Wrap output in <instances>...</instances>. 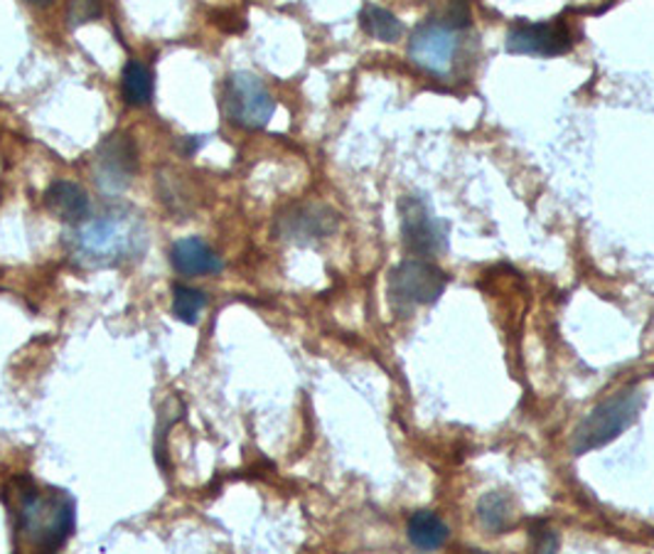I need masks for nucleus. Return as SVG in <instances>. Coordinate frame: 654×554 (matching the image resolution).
Returning a JSON list of instances; mask_svg holds the SVG:
<instances>
[{"mask_svg": "<svg viewBox=\"0 0 654 554\" xmlns=\"http://www.w3.org/2000/svg\"><path fill=\"white\" fill-rule=\"evenodd\" d=\"M170 264L172 269L182 276H207L219 274L225 264L219 256L209 250V244L199 237H182L170 246Z\"/></svg>", "mask_w": 654, "mask_h": 554, "instance_id": "obj_11", "label": "nucleus"}, {"mask_svg": "<svg viewBox=\"0 0 654 554\" xmlns=\"http://www.w3.org/2000/svg\"><path fill=\"white\" fill-rule=\"evenodd\" d=\"M456 50V31L440 21L419 25L409 40V60L431 74H446L453 67Z\"/></svg>", "mask_w": 654, "mask_h": 554, "instance_id": "obj_9", "label": "nucleus"}, {"mask_svg": "<svg viewBox=\"0 0 654 554\" xmlns=\"http://www.w3.org/2000/svg\"><path fill=\"white\" fill-rule=\"evenodd\" d=\"M185 143H187V146H185V156H192V153L199 150V146H202V143H205V138H202V136H187Z\"/></svg>", "mask_w": 654, "mask_h": 554, "instance_id": "obj_20", "label": "nucleus"}, {"mask_svg": "<svg viewBox=\"0 0 654 554\" xmlns=\"http://www.w3.org/2000/svg\"><path fill=\"white\" fill-rule=\"evenodd\" d=\"M25 3L37 5V8H47V5H52V0H25Z\"/></svg>", "mask_w": 654, "mask_h": 554, "instance_id": "obj_21", "label": "nucleus"}, {"mask_svg": "<svg viewBox=\"0 0 654 554\" xmlns=\"http://www.w3.org/2000/svg\"><path fill=\"white\" fill-rule=\"evenodd\" d=\"M477 520L487 532L502 534L514 522V503L507 491H489L477 503Z\"/></svg>", "mask_w": 654, "mask_h": 554, "instance_id": "obj_14", "label": "nucleus"}, {"mask_svg": "<svg viewBox=\"0 0 654 554\" xmlns=\"http://www.w3.org/2000/svg\"><path fill=\"white\" fill-rule=\"evenodd\" d=\"M407 534H409V542L413 544V547L431 552V550L444 547L450 538V530L438 513L416 510L409 518Z\"/></svg>", "mask_w": 654, "mask_h": 554, "instance_id": "obj_13", "label": "nucleus"}, {"mask_svg": "<svg viewBox=\"0 0 654 554\" xmlns=\"http://www.w3.org/2000/svg\"><path fill=\"white\" fill-rule=\"evenodd\" d=\"M573 33L564 23V17H556L549 23H522L514 25L507 35V52L529 55V57H559L571 52Z\"/></svg>", "mask_w": 654, "mask_h": 554, "instance_id": "obj_8", "label": "nucleus"}, {"mask_svg": "<svg viewBox=\"0 0 654 554\" xmlns=\"http://www.w3.org/2000/svg\"><path fill=\"white\" fill-rule=\"evenodd\" d=\"M207 305V296L199 289H192L185 284L172 286V315L185 326H197L199 315Z\"/></svg>", "mask_w": 654, "mask_h": 554, "instance_id": "obj_17", "label": "nucleus"}, {"mask_svg": "<svg viewBox=\"0 0 654 554\" xmlns=\"http://www.w3.org/2000/svg\"><path fill=\"white\" fill-rule=\"evenodd\" d=\"M104 13V0H70L66 8V21L72 27L96 21Z\"/></svg>", "mask_w": 654, "mask_h": 554, "instance_id": "obj_18", "label": "nucleus"}, {"mask_svg": "<svg viewBox=\"0 0 654 554\" xmlns=\"http://www.w3.org/2000/svg\"><path fill=\"white\" fill-rule=\"evenodd\" d=\"M448 276L444 269L426 260H407L397 264L389 274V303L399 315H411L419 305H431L444 296Z\"/></svg>", "mask_w": 654, "mask_h": 554, "instance_id": "obj_4", "label": "nucleus"}, {"mask_svg": "<svg viewBox=\"0 0 654 554\" xmlns=\"http://www.w3.org/2000/svg\"><path fill=\"white\" fill-rule=\"evenodd\" d=\"M529 538H532V547L536 552H556L559 550V532L554 528H549L546 522H534L532 532H529Z\"/></svg>", "mask_w": 654, "mask_h": 554, "instance_id": "obj_19", "label": "nucleus"}, {"mask_svg": "<svg viewBox=\"0 0 654 554\" xmlns=\"http://www.w3.org/2000/svg\"><path fill=\"white\" fill-rule=\"evenodd\" d=\"M360 23L364 33L382 43H397L403 33V25L399 17L391 11H387V8H379V5L364 8L360 15Z\"/></svg>", "mask_w": 654, "mask_h": 554, "instance_id": "obj_16", "label": "nucleus"}, {"mask_svg": "<svg viewBox=\"0 0 654 554\" xmlns=\"http://www.w3.org/2000/svg\"><path fill=\"white\" fill-rule=\"evenodd\" d=\"M138 170V150L129 133H111L94 153V180L104 193L119 195Z\"/></svg>", "mask_w": 654, "mask_h": 554, "instance_id": "obj_7", "label": "nucleus"}, {"mask_svg": "<svg viewBox=\"0 0 654 554\" xmlns=\"http://www.w3.org/2000/svg\"><path fill=\"white\" fill-rule=\"evenodd\" d=\"M146 242V229L136 215L111 213L82 225L74 234V252L89 266H113L131 260Z\"/></svg>", "mask_w": 654, "mask_h": 554, "instance_id": "obj_2", "label": "nucleus"}, {"mask_svg": "<svg viewBox=\"0 0 654 554\" xmlns=\"http://www.w3.org/2000/svg\"><path fill=\"white\" fill-rule=\"evenodd\" d=\"M15 534L37 552L62 550L76 528V503L66 491L37 485L31 479L15 481Z\"/></svg>", "mask_w": 654, "mask_h": 554, "instance_id": "obj_1", "label": "nucleus"}, {"mask_svg": "<svg viewBox=\"0 0 654 554\" xmlns=\"http://www.w3.org/2000/svg\"><path fill=\"white\" fill-rule=\"evenodd\" d=\"M276 99L268 94L266 84L252 72L229 74L225 87V113L239 129L258 131L271 121Z\"/></svg>", "mask_w": 654, "mask_h": 554, "instance_id": "obj_5", "label": "nucleus"}, {"mask_svg": "<svg viewBox=\"0 0 654 554\" xmlns=\"http://www.w3.org/2000/svg\"><path fill=\"white\" fill-rule=\"evenodd\" d=\"M644 407V392L640 387H628L618 392L601 402L589 414L583 417V422L576 426L571 438V454L583 456L593 451V448H603L615 442L620 434L638 422V417Z\"/></svg>", "mask_w": 654, "mask_h": 554, "instance_id": "obj_3", "label": "nucleus"}, {"mask_svg": "<svg viewBox=\"0 0 654 554\" xmlns=\"http://www.w3.org/2000/svg\"><path fill=\"white\" fill-rule=\"evenodd\" d=\"M401 240L416 256H431L448 246V225L431 213V205L421 195H403L399 200Z\"/></svg>", "mask_w": 654, "mask_h": 554, "instance_id": "obj_6", "label": "nucleus"}, {"mask_svg": "<svg viewBox=\"0 0 654 554\" xmlns=\"http://www.w3.org/2000/svg\"><path fill=\"white\" fill-rule=\"evenodd\" d=\"M45 205L52 215H57L62 222H84L86 215L92 209V200L86 195V190L72 180H55L45 193Z\"/></svg>", "mask_w": 654, "mask_h": 554, "instance_id": "obj_12", "label": "nucleus"}, {"mask_svg": "<svg viewBox=\"0 0 654 554\" xmlns=\"http://www.w3.org/2000/svg\"><path fill=\"white\" fill-rule=\"evenodd\" d=\"M121 92L131 107H146L153 99V74L146 64L131 60L123 67Z\"/></svg>", "mask_w": 654, "mask_h": 554, "instance_id": "obj_15", "label": "nucleus"}, {"mask_svg": "<svg viewBox=\"0 0 654 554\" xmlns=\"http://www.w3.org/2000/svg\"><path fill=\"white\" fill-rule=\"evenodd\" d=\"M340 225V217L332 207L305 203V205H291L286 213L276 219V232L288 242L295 244H311L327 240Z\"/></svg>", "mask_w": 654, "mask_h": 554, "instance_id": "obj_10", "label": "nucleus"}]
</instances>
